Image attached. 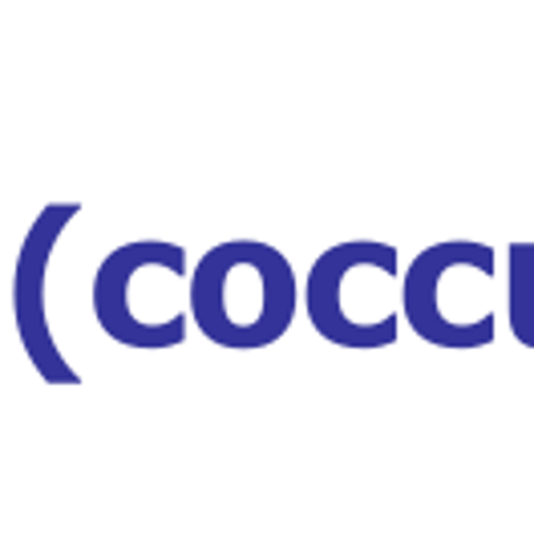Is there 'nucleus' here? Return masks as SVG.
I'll return each mask as SVG.
<instances>
[{"label": "nucleus", "mask_w": 534, "mask_h": 558, "mask_svg": "<svg viewBox=\"0 0 534 558\" xmlns=\"http://www.w3.org/2000/svg\"><path fill=\"white\" fill-rule=\"evenodd\" d=\"M494 252L482 243H441L417 255L405 279V316L413 332L470 349L494 336Z\"/></svg>", "instance_id": "3"}, {"label": "nucleus", "mask_w": 534, "mask_h": 558, "mask_svg": "<svg viewBox=\"0 0 534 558\" xmlns=\"http://www.w3.org/2000/svg\"><path fill=\"white\" fill-rule=\"evenodd\" d=\"M73 207H49L41 215V223L28 231L25 252H21V267H16V324H21V340H25L33 364L41 368L45 377L53 380H73L70 368H61L53 340L45 332V312H41V283H45V255L53 247L57 223H65Z\"/></svg>", "instance_id": "5"}, {"label": "nucleus", "mask_w": 534, "mask_h": 558, "mask_svg": "<svg viewBox=\"0 0 534 558\" xmlns=\"http://www.w3.org/2000/svg\"><path fill=\"white\" fill-rule=\"evenodd\" d=\"M397 252L385 243H340L308 276V316L332 344L377 349L397 336Z\"/></svg>", "instance_id": "2"}, {"label": "nucleus", "mask_w": 534, "mask_h": 558, "mask_svg": "<svg viewBox=\"0 0 534 558\" xmlns=\"http://www.w3.org/2000/svg\"><path fill=\"white\" fill-rule=\"evenodd\" d=\"M191 316L223 349H264L295 316V276L264 243H223L191 276Z\"/></svg>", "instance_id": "1"}, {"label": "nucleus", "mask_w": 534, "mask_h": 558, "mask_svg": "<svg viewBox=\"0 0 534 558\" xmlns=\"http://www.w3.org/2000/svg\"><path fill=\"white\" fill-rule=\"evenodd\" d=\"M155 243H130L101 264L98 283H94V307H98L101 328L138 349H158L183 340V276L174 271L155 288H142L146 264H150Z\"/></svg>", "instance_id": "4"}]
</instances>
